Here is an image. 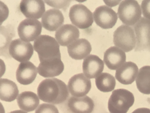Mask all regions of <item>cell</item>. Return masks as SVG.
<instances>
[{"label":"cell","mask_w":150,"mask_h":113,"mask_svg":"<svg viewBox=\"0 0 150 113\" xmlns=\"http://www.w3.org/2000/svg\"><path fill=\"white\" fill-rule=\"evenodd\" d=\"M35 113H59L57 108L49 103H44L39 105Z\"/></svg>","instance_id":"obj_26"},{"label":"cell","mask_w":150,"mask_h":113,"mask_svg":"<svg viewBox=\"0 0 150 113\" xmlns=\"http://www.w3.org/2000/svg\"><path fill=\"white\" fill-rule=\"evenodd\" d=\"M133 93L125 89L113 91L108 102V111L110 113H127L134 104Z\"/></svg>","instance_id":"obj_3"},{"label":"cell","mask_w":150,"mask_h":113,"mask_svg":"<svg viewBox=\"0 0 150 113\" xmlns=\"http://www.w3.org/2000/svg\"><path fill=\"white\" fill-rule=\"evenodd\" d=\"M138 73V68L135 63L125 62L117 70L115 78L123 85H131L134 81Z\"/></svg>","instance_id":"obj_18"},{"label":"cell","mask_w":150,"mask_h":113,"mask_svg":"<svg viewBox=\"0 0 150 113\" xmlns=\"http://www.w3.org/2000/svg\"><path fill=\"white\" fill-rule=\"evenodd\" d=\"M93 14L95 22L102 29H111L117 22V14L107 6L98 7Z\"/></svg>","instance_id":"obj_10"},{"label":"cell","mask_w":150,"mask_h":113,"mask_svg":"<svg viewBox=\"0 0 150 113\" xmlns=\"http://www.w3.org/2000/svg\"><path fill=\"white\" fill-rule=\"evenodd\" d=\"M69 15L74 25L82 29L91 27L93 23V13L82 4L72 6L70 8Z\"/></svg>","instance_id":"obj_6"},{"label":"cell","mask_w":150,"mask_h":113,"mask_svg":"<svg viewBox=\"0 0 150 113\" xmlns=\"http://www.w3.org/2000/svg\"><path fill=\"white\" fill-rule=\"evenodd\" d=\"M38 73V68L33 63L29 61L21 63L16 70V80L21 85H28L35 80Z\"/></svg>","instance_id":"obj_16"},{"label":"cell","mask_w":150,"mask_h":113,"mask_svg":"<svg viewBox=\"0 0 150 113\" xmlns=\"http://www.w3.org/2000/svg\"><path fill=\"white\" fill-rule=\"evenodd\" d=\"M19 90L16 83L13 81L1 78L0 80V98L6 102H11L16 99Z\"/></svg>","instance_id":"obj_23"},{"label":"cell","mask_w":150,"mask_h":113,"mask_svg":"<svg viewBox=\"0 0 150 113\" xmlns=\"http://www.w3.org/2000/svg\"><path fill=\"white\" fill-rule=\"evenodd\" d=\"M69 56L76 60L87 58L92 51V46L86 39H79L67 46Z\"/></svg>","instance_id":"obj_20"},{"label":"cell","mask_w":150,"mask_h":113,"mask_svg":"<svg viewBox=\"0 0 150 113\" xmlns=\"http://www.w3.org/2000/svg\"><path fill=\"white\" fill-rule=\"evenodd\" d=\"M140 5L134 0H125L120 3L118 9L120 19L127 26L134 25L142 18Z\"/></svg>","instance_id":"obj_4"},{"label":"cell","mask_w":150,"mask_h":113,"mask_svg":"<svg viewBox=\"0 0 150 113\" xmlns=\"http://www.w3.org/2000/svg\"><path fill=\"white\" fill-rule=\"evenodd\" d=\"M23 15L30 19L41 18L45 13V4L41 0H23L19 5Z\"/></svg>","instance_id":"obj_12"},{"label":"cell","mask_w":150,"mask_h":113,"mask_svg":"<svg viewBox=\"0 0 150 113\" xmlns=\"http://www.w3.org/2000/svg\"><path fill=\"white\" fill-rule=\"evenodd\" d=\"M138 91L144 95H150V66L140 68L136 78Z\"/></svg>","instance_id":"obj_24"},{"label":"cell","mask_w":150,"mask_h":113,"mask_svg":"<svg viewBox=\"0 0 150 113\" xmlns=\"http://www.w3.org/2000/svg\"><path fill=\"white\" fill-rule=\"evenodd\" d=\"M132 113H150V109L146 107L138 108V109L134 110Z\"/></svg>","instance_id":"obj_28"},{"label":"cell","mask_w":150,"mask_h":113,"mask_svg":"<svg viewBox=\"0 0 150 113\" xmlns=\"http://www.w3.org/2000/svg\"><path fill=\"white\" fill-rule=\"evenodd\" d=\"M42 32V23L38 19L27 18L19 23L18 35L25 42L33 41L40 36Z\"/></svg>","instance_id":"obj_8"},{"label":"cell","mask_w":150,"mask_h":113,"mask_svg":"<svg viewBox=\"0 0 150 113\" xmlns=\"http://www.w3.org/2000/svg\"><path fill=\"white\" fill-rule=\"evenodd\" d=\"M64 18L62 12L56 8H52L44 13L42 17V25L49 31H55L61 28Z\"/></svg>","instance_id":"obj_19"},{"label":"cell","mask_w":150,"mask_h":113,"mask_svg":"<svg viewBox=\"0 0 150 113\" xmlns=\"http://www.w3.org/2000/svg\"><path fill=\"white\" fill-rule=\"evenodd\" d=\"M9 53L11 56L20 63L28 61L34 52V46L31 43L25 42L21 39H16L10 43Z\"/></svg>","instance_id":"obj_9"},{"label":"cell","mask_w":150,"mask_h":113,"mask_svg":"<svg viewBox=\"0 0 150 113\" xmlns=\"http://www.w3.org/2000/svg\"><path fill=\"white\" fill-rule=\"evenodd\" d=\"M113 43L115 46L125 53L132 51L137 45L134 29L125 24L119 26L113 33Z\"/></svg>","instance_id":"obj_5"},{"label":"cell","mask_w":150,"mask_h":113,"mask_svg":"<svg viewBox=\"0 0 150 113\" xmlns=\"http://www.w3.org/2000/svg\"><path fill=\"white\" fill-rule=\"evenodd\" d=\"M103 68L104 62L96 55H88L83 60L82 65L83 75L89 79L97 78L101 75Z\"/></svg>","instance_id":"obj_14"},{"label":"cell","mask_w":150,"mask_h":113,"mask_svg":"<svg viewBox=\"0 0 150 113\" xmlns=\"http://www.w3.org/2000/svg\"><path fill=\"white\" fill-rule=\"evenodd\" d=\"M80 32L79 29L72 24H64L59 28L55 34V38L62 46H68L79 40Z\"/></svg>","instance_id":"obj_13"},{"label":"cell","mask_w":150,"mask_h":113,"mask_svg":"<svg viewBox=\"0 0 150 113\" xmlns=\"http://www.w3.org/2000/svg\"><path fill=\"white\" fill-rule=\"evenodd\" d=\"M17 102L21 110L25 112H31L38 108L39 98L36 93L31 91H25L18 95Z\"/></svg>","instance_id":"obj_22"},{"label":"cell","mask_w":150,"mask_h":113,"mask_svg":"<svg viewBox=\"0 0 150 113\" xmlns=\"http://www.w3.org/2000/svg\"><path fill=\"white\" fill-rule=\"evenodd\" d=\"M68 107L73 113H92L94 108V103L91 97H71L68 101Z\"/></svg>","instance_id":"obj_21"},{"label":"cell","mask_w":150,"mask_h":113,"mask_svg":"<svg viewBox=\"0 0 150 113\" xmlns=\"http://www.w3.org/2000/svg\"><path fill=\"white\" fill-rule=\"evenodd\" d=\"M126 59L125 53L116 46H112L105 52L103 62L110 70H115L126 62Z\"/></svg>","instance_id":"obj_15"},{"label":"cell","mask_w":150,"mask_h":113,"mask_svg":"<svg viewBox=\"0 0 150 113\" xmlns=\"http://www.w3.org/2000/svg\"><path fill=\"white\" fill-rule=\"evenodd\" d=\"M64 70V65L61 59L41 62L38 67V72L40 76L49 78L61 75Z\"/></svg>","instance_id":"obj_17"},{"label":"cell","mask_w":150,"mask_h":113,"mask_svg":"<svg viewBox=\"0 0 150 113\" xmlns=\"http://www.w3.org/2000/svg\"><path fill=\"white\" fill-rule=\"evenodd\" d=\"M91 80L82 73L73 76L69 80L67 85L69 92L75 97L86 96L91 91Z\"/></svg>","instance_id":"obj_11"},{"label":"cell","mask_w":150,"mask_h":113,"mask_svg":"<svg viewBox=\"0 0 150 113\" xmlns=\"http://www.w3.org/2000/svg\"><path fill=\"white\" fill-rule=\"evenodd\" d=\"M147 101H148V102L149 103V104H150V97H149V98H148Z\"/></svg>","instance_id":"obj_30"},{"label":"cell","mask_w":150,"mask_h":113,"mask_svg":"<svg viewBox=\"0 0 150 113\" xmlns=\"http://www.w3.org/2000/svg\"><path fill=\"white\" fill-rule=\"evenodd\" d=\"M37 92L39 99L49 104H61L69 97L67 86L57 78L43 80L39 85Z\"/></svg>","instance_id":"obj_1"},{"label":"cell","mask_w":150,"mask_h":113,"mask_svg":"<svg viewBox=\"0 0 150 113\" xmlns=\"http://www.w3.org/2000/svg\"><path fill=\"white\" fill-rule=\"evenodd\" d=\"M9 113H26V112L21 111V110H16V111L10 112Z\"/></svg>","instance_id":"obj_29"},{"label":"cell","mask_w":150,"mask_h":113,"mask_svg":"<svg viewBox=\"0 0 150 113\" xmlns=\"http://www.w3.org/2000/svg\"><path fill=\"white\" fill-rule=\"evenodd\" d=\"M141 9L144 18L150 20V0H144L142 3Z\"/></svg>","instance_id":"obj_27"},{"label":"cell","mask_w":150,"mask_h":113,"mask_svg":"<svg viewBox=\"0 0 150 113\" xmlns=\"http://www.w3.org/2000/svg\"><path fill=\"white\" fill-rule=\"evenodd\" d=\"M96 84L98 90L100 91L103 92H110L115 87V78L109 73H102L96 79Z\"/></svg>","instance_id":"obj_25"},{"label":"cell","mask_w":150,"mask_h":113,"mask_svg":"<svg viewBox=\"0 0 150 113\" xmlns=\"http://www.w3.org/2000/svg\"><path fill=\"white\" fill-rule=\"evenodd\" d=\"M59 44L52 36L41 35L34 42V50L38 53L40 63L61 59Z\"/></svg>","instance_id":"obj_2"},{"label":"cell","mask_w":150,"mask_h":113,"mask_svg":"<svg viewBox=\"0 0 150 113\" xmlns=\"http://www.w3.org/2000/svg\"><path fill=\"white\" fill-rule=\"evenodd\" d=\"M137 38L135 51H148L150 52V20L142 18L134 25Z\"/></svg>","instance_id":"obj_7"}]
</instances>
